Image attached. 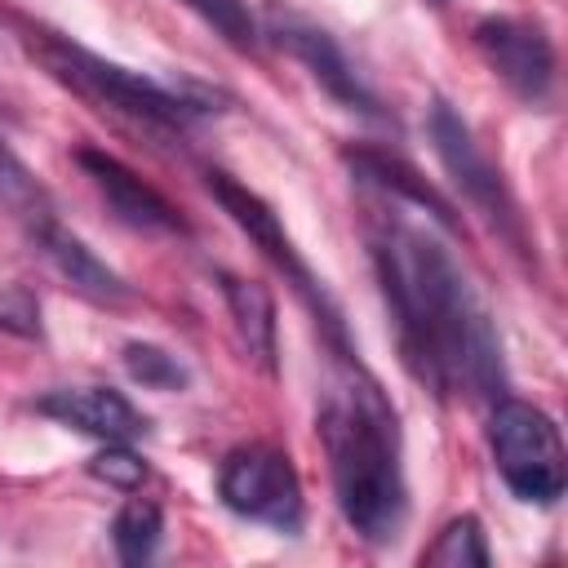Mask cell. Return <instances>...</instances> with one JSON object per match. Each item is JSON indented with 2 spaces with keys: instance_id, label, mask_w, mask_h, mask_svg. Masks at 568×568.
<instances>
[{
  "instance_id": "12",
  "label": "cell",
  "mask_w": 568,
  "mask_h": 568,
  "mask_svg": "<svg viewBox=\"0 0 568 568\" xmlns=\"http://www.w3.org/2000/svg\"><path fill=\"white\" fill-rule=\"evenodd\" d=\"M36 413L80 430V435H93L102 444H129L138 435H146V417L111 386H62V390H49L36 399Z\"/></svg>"
},
{
  "instance_id": "6",
  "label": "cell",
  "mask_w": 568,
  "mask_h": 568,
  "mask_svg": "<svg viewBox=\"0 0 568 568\" xmlns=\"http://www.w3.org/2000/svg\"><path fill=\"white\" fill-rule=\"evenodd\" d=\"M426 129H430V142H435L439 164L448 169V178L457 182V191L466 195V204H470L515 253H524V248H528V235H524L519 204H515V195H510L501 169L493 164V155L475 142L470 124H466L444 98H435Z\"/></svg>"
},
{
  "instance_id": "2",
  "label": "cell",
  "mask_w": 568,
  "mask_h": 568,
  "mask_svg": "<svg viewBox=\"0 0 568 568\" xmlns=\"http://www.w3.org/2000/svg\"><path fill=\"white\" fill-rule=\"evenodd\" d=\"M333 355H337V373L315 417V430L328 453L333 497L342 519L368 546H390L408 519L399 417L386 390L377 386V377H368L351 351H333Z\"/></svg>"
},
{
  "instance_id": "13",
  "label": "cell",
  "mask_w": 568,
  "mask_h": 568,
  "mask_svg": "<svg viewBox=\"0 0 568 568\" xmlns=\"http://www.w3.org/2000/svg\"><path fill=\"white\" fill-rule=\"evenodd\" d=\"M217 288H222V302L231 311L244 355L262 373H275V297H271V288L257 280H240L231 271H217Z\"/></svg>"
},
{
  "instance_id": "11",
  "label": "cell",
  "mask_w": 568,
  "mask_h": 568,
  "mask_svg": "<svg viewBox=\"0 0 568 568\" xmlns=\"http://www.w3.org/2000/svg\"><path fill=\"white\" fill-rule=\"evenodd\" d=\"M27 235H31L36 253L71 284V293H80V297H89V302H98V306H124V302L133 297L129 284H124L75 231H67V226L58 222V213H49V217H40L36 226H27Z\"/></svg>"
},
{
  "instance_id": "14",
  "label": "cell",
  "mask_w": 568,
  "mask_h": 568,
  "mask_svg": "<svg viewBox=\"0 0 568 568\" xmlns=\"http://www.w3.org/2000/svg\"><path fill=\"white\" fill-rule=\"evenodd\" d=\"M346 160H351L355 178H359L364 186H373L377 195L417 204V209H426L439 226H457L453 204H448V200H444V195H439L413 164H404V160H395V155H386V151H351Z\"/></svg>"
},
{
  "instance_id": "15",
  "label": "cell",
  "mask_w": 568,
  "mask_h": 568,
  "mask_svg": "<svg viewBox=\"0 0 568 568\" xmlns=\"http://www.w3.org/2000/svg\"><path fill=\"white\" fill-rule=\"evenodd\" d=\"M0 209H4L13 222H22V231L53 213V200H49L44 182L9 151L4 138H0Z\"/></svg>"
},
{
  "instance_id": "20",
  "label": "cell",
  "mask_w": 568,
  "mask_h": 568,
  "mask_svg": "<svg viewBox=\"0 0 568 568\" xmlns=\"http://www.w3.org/2000/svg\"><path fill=\"white\" fill-rule=\"evenodd\" d=\"M0 328L13 337L36 342L44 333L40 324V297L27 284H0Z\"/></svg>"
},
{
  "instance_id": "22",
  "label": "cell",
  "mask_w": 568,
  "mask_h": 568,
  "mask_svg": "<svg viewBox=\"0 0 568 568\" xmlns=\"http://www.w3.org/2000/svg\"><path fill=\"white\" fill-rule=\"evenodd\" d=\"M426 4H448V0H426Z\"/></svg>"
},
{
  "instance_id": "3",
  "label": "cell",
  "mask_w": 568,
  "mask_h": 568,
  "mask_svg": "<svg viewBox=\"0 0 568 568\" xmlns=\"http://www.w3.org/2000/svg\"><path fill=\"white\" fill-rule=\"evenodd\" d=\"M22 49L49 71V80H58L80 102H89L93 111H102V115H111L138 133L182 138L186 124L217 111L204 89H195V84L178 89V84L151 80V75L120 67V62L75 44L71 36L49 31V27H22Z\"/></svg>"
},
{
  "instance_id": "18",
  "label": "cell",
  "mask_w": 568,
  "mask_h": 568,
  "mask_svg": "<svg viewBox=\"0 0 568 568\" xmlns=\"http://www.w3.org/2000/svg\"><path fill=\"white\" fill-rule=\"evenodd\" d=\"M120 359H124V373H129L133 382H142L146 390L173 395V390H186V382H191V368H186L173 351H164V346H155V342H129Z\"/></svg>"
},
{
  "instance_id": "10",
  "label": "cell",
  "mask_w": 568,
  "mask_h": 568,
  "mask_svg": "<svg viewBox=\"0 0 568 568\" xmlns=\"http://www.w3.org/2000/svg\"><path fill=\"white\" fill-rule=\"evenodd\" d=\"M75 164L84 169V178L93 182V191L106 200V209L115 213V222H124L133 231H146V235H182L186 231L182 213L151 182H142L124 160H115L111 151L80 146L75 151Z\"/></svg>"
},
{
  "instance_id": "21",
  "label": "cell",
  "mask_w": 568,
  "mask_h": 568,
  "mask_svg": "<svg viewBox=\"0 0 568 568\" xmlns=\"http://www.w3.org/2000/svg\"><path fill=\"white\" fill-rule=\"evenodd\" d=\"M89 475L93 479H102V484H111V488H124V493H133L142 479H146V462L129 448V444H106L93 462H89Z\"/></svg>"
},
{
  "instance_id": "8",
  "label": "cell",
  "mask_w": 568,
  "mask_h": 568,
  "mask_svg": "<svg viewBox=\"0 0 568 568\" xmlns=\"http://www.w3.org/2000/svg\"><path fill=\"white\" fill-rule=\"evenodd\" d=\"M475 49L484 67L528 106H546L555 93V40L532 18H484L475 22Z\"/></svg>"
},
{
  "instance_id": "19",
  "label": "cell",
  "mask_w": 568,
  "mask_h": 568,
  "mask_svg": "<svg viewBox=\"0 0 568 568\" xmlns=\"http://www.w3.org/2000/svg\"><path fill=\"white\" fill-rule=\"evenodd\" d=\"M222 44L240 49V53H253L257 49V22L248 13L244 0H182Z\"/></svg>"
},
{
  "instance_id": "4",
  "label": "cell",
  "mask_w": 568,
  "mask_h": 568,
  "mask_svg": "<svg viewBox=\"0 0 568 568\" xmlns=\"http://www.w3.org/2000/svg\"><path fill=\"white\" fill-rule=\"evenodd\" d=\"M488 448L493 466L506 488L528 506H555L568 488V453L559 426L546 408L528 399H493L488 417Z\"/></svg>"
},
{
  "instance_id": "9",
  "label": "cell",
  "mask_w": 568,
  "mask_h": 568,
  "mask_svg": "<svg viewBox=\"0 0 568 568\" xmlns=\"http://www.w3.org/2000/svg\"><path fill=\"white\" fill-rule=\"evenodd\" d=\"M271 36H275V44H280L293 62H302V67L311 71V80H315L337 106L359 111V115H368V120H382L377 93L364 84V75H359L355 62L346 58V49H342L324 27H315V22L297 18V13L271 9Z\"/></svg>"
},
{
  "instance_id": "16",
  "label": "cell",
  "mask_w": 568,
  "mask_h": 568,
  "mask_svg": "<svg viewBox=\"0 0 568 568\" xmlns=\"http://www.w3.org/2000/svg\"><path fill=\"white\" fill-rule=\"evenodd\" d=\"M160 537H164V510L160 501L151 497H129L111 524V541H115V555L124 564H146L155 550H160Z\"/></svg>"
},
{
  "instance_id": "17",
  "label": "cell",
  "mask_w": 568,
  "mask_h": 568,
  "mask_svg": "<svg viewBox=\"0 0 568 568\" xmlns=\"http://www.w3.org/2000/svg\"><path fill=\"white\" fill-rule=\"evenodd\" d=\"M422 564L435 568H484L488 564V541H484V524L475 515H457L439 528V537L422 550Z\"/></svg>"
},
{
  "instance_id": "7",
  "label": "cell",
  "mask_w": 568,
  "mask_h": 568,
  "mask_svg": "<svg viewBox=\"0 0 568 568\" xmlns=\"http://www.w3.org/2000/svg\"><path fill=\"white\" fill-rule=\"evenodd\" d=\"M217 497L226 510L240 519L266 524L275 532H297L306 501H302V479L288 462V453L271 444H240L222 457L217 466Z\"/></svg>"
},
{
  "instance_id": "1",
  "label": "cell",
  "mask_w": 568,
  "mask_h": 568,
  "mask_svg": "<svg viewBox=\"0 0 568 568\" xmlns=\"http://www.w3.org/2000/svg\"><path fill=\"white\" fill-rule=\"evenodd\" d=\"M364 231L404 368L439 399L457 386L479 399H501V337L457 257L399 209H373Z\"/></svg>"
},
{
  "instance_id": "5",
  "label": "cell",
  "mask_w": 568,
  "mask_h": 568,
  "mask_svg": "<svg viewBox=\"0 0 568 568\" xmlns=\"http://www.w3.org/2000/svg\"><path fill=\"white\" fill-rule=\"evenodd\" d=\"M204 186H209V195L222 204V213L253 240V248L293 284V293L311 306V315L324 324V333H328V342H333V351H346V328H342V311H337V302L328 297V288H324V280H315V271L302 262V253H297V244H293V235L284 231V222H280V213L257 195V191H248L244 182H235L231 173H222V169H209L204 173Z\"/></svg>"
}]
</instances>
